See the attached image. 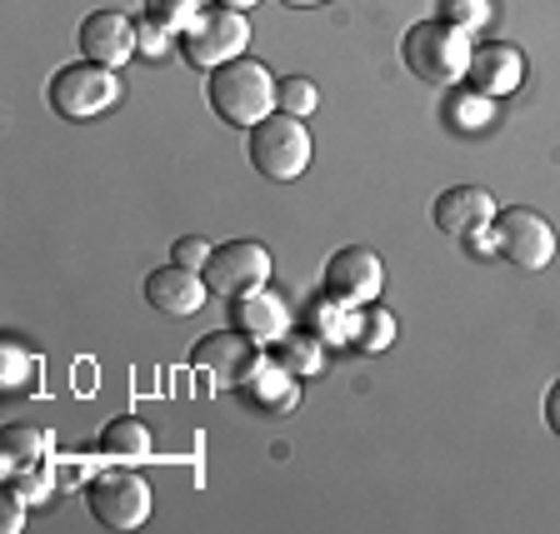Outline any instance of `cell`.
Segmentation results:
<instances>
[{
	"mask_svg": "<svg viewBox=\"0 0 560 534\" xmlns=\"http://www.w3.org/2000/svg\"><path fill=\"white\" fill-rule=\"evenodd\" d=\"M276 91H280V81L256 56H235L206 75L210 110H215V120H225L235 130H250L266 116H276Z\"/></svg>",
	"mask_w": 560,
	"mask_h": 534,
	"instance_id": "6da1fadb",
	"label": "cell"
},
{
	"mask_svg": "<svg viewBox=\"0 0 560 534\" xmlns=\"http://www.w3.org/2000/svg\"><path fill=\"white\" fill-rule=\"evenodd\" d=\"M470 56H476L470 31L441 21V15L416 21L406 35H400V60H406V70L425 85H445V91L460 85L466 81V70H470Z\"/></svg>",
	"mask_w": 560,
	"mask_h": 534,
	"instance_id": "7a4b0ae2",
	"label": "cell"
},
{
	"mask_svg": "<svg viewBox=\"0 0 560 534\" xmlns=\"http://www.w3.org/2000/svg\"><path fill=\"white\" fill-rule=\"evenodd\" d=\"M311 130H305L301 116H285V110H276V116H266L260 126L245 130V161L256 165V175H266V180H276V186H285V180H301L305 170H311Z\"/></svg>",
	"mask_w": 560,
	"mask_h": 534,
	"instance_id": "3957f363",
	"label": "cell"
},
{
	"mask_svg": "<svg viewBox=\"0 0 560 534\" xmlns=\"http://www.w3.org/2000/svg\"><path fill=\"white\" fill-rule=\"evenodd\" d=\"M116 100H120V75L110 66H95V60L60 66L46 81V105L60 120H95Z\"/></svg>",
	"mask_w": 560,
	"mask_h": 534,
	"instance_id": "277c9868",
	"label": "cell"
},
{
	"mask_svg": "<svg viewBox=\"0 0 560 534\" xmlns=\"http://www.w3.org/2000/svg\"><path fill=\"white\" fill-rule=\"evenodd\" d=\"M245 46H250V21H245V11H231V5H206L180 35V56L200 75L245 56Z\"/></svg>",
	"mask_w": 560,
	"mask_h": 534,
	"instance_id": "5b68a950",
	"label": "cell"
},
{
	"mask_svg": "<svg viewBox=\"0 0 560 534\" xmlns=\"http://www.w3.org/2000/svg\"><path fill=\"white\" fill-rule=\"evenodd\" d=\"M556 225L530 205H511L495 215V256L511 260L515 270H546L556 260Z\"/></svg>",
	"mask_w": 560,
	"mask_h": 534,
	"instance_id": "8992f818",
	"label": "cell"
},
{
	"mask_svg": "<svg viewBox=\"0 0 560 534\" xmlns=\"http://www.w3.org/2000/svg\"><path fill=\"white\" fill-rule=\"evenodd\" d=\"M85 505L91 514L105 524V530H140V524L151 520V485L130 470H105L85 485Z\"/></svg>",
	"mask_w": 560,
	"mask_h": 534,
	"instance_id": "52a82bcc",
	"label": "cell"
},
{
	"mask_svg": "<svg viewBox=\"0 0 560 534\" xmlns=\"http://www.w3.org/2000/svg\"><path fill=\"white\" fill-rule=\"evenodd\" d=\"M206 285L210 295H225V300H235V295L245 290H260L270 280V250L260 240H225L210 250L206 260Z\"/></svg>",
	"mask_w": 560,
	"mask_h": 534,
	"instance_id": "ba28073f",
	"label": "cell"
},
{
	"mask_svg": "<svg viewBox=\"0 0 560 534\" xmlns=\"http://www.w3.org/2000/svg\"><path fill=\"white\" fill-rule=\"evenodd\" d=\"M266 360L260 355V345L250 335H241V330H210L206 340H196V349H190V365L196 370H206L210 380L221 384V390H241L250 375H256V365Z\"/></svg>",
	"mask_w": 560,
	"mask_h": 534,
	"instance_id": "9c48e42d",
	"label": "cell"
},
{
	"mask_svg": "<svg viewBox=\"0 0 560 534\" xmlns=\"http://www.w3.org/2000/svg\"><path fill=\"white\" fill-rule=\"evenodd\" d=\"M385 290V260L365 245H346L326 260V295L346 305H371Z\"/></svg>",
	"mask_w": 560,
	"mask_h": 534,
	"instance_id": "30bf717a",
	"label": "cell"
},
{
	"mask_svg": "<svg viewBox=\"0 0 560 534\" xmlns=\"http://www.w3.org/2000/svg\"><path fill=\"white\" fill-rule=\"evenodd\" d=\"M75 40H81V60L120 70L140 50V21H130L120 11H91L75 31Z\"/></svg>",
	"mask_w": 560,
	"mask_h": 534,
	"instance_id": "8fae6325",
	"label": "cell"
},
{
	"mask_svg": "<svg viewBox=\"0 0 560 534\" xmlns=\"http://www.w3.org/2000/svg\"><path fill=\"white\" fill-rule=\"evenodd\" d=\"M495 215H501V205H495V195L480 186H451L435 195L431 205V221L441 235H451V240H466L470 230H486V225H495Z\"/></svg>",
	"mask_w": 560,
	"mask_h": 534,
	"instance_id": "7c38bea8",
	"label": "cell"
},
{
	"mask_svg": "<svg viewBox=\"0 0 560 534\" xmlns=\"http://www.w3.org/2000/svg\"><path fill=\"white\" fill-rule=\"evenodd\" d=\"M210 285L200 270H186V265H161L145 275V305H151L155 315H165V320H186V315H196L200 305H206Z\"/></svg>",
	"mask_w": 560,
	"mask_h": 534,
	"instance_id": "4fadbf2b",
	"label": "cell"
},
{
	"mask_svg": "<svg viewBox=\"0 0 560 534\" xmlns=\"http://www.w3.org/2000/svg\"><path fill=\"white\" fill-rule=\"evenodd\" d=\"M231 325L241 335H250L256 345H276L291 330V310H285V300L270 285H260V290H245L231 300Z\"/></svg>",
	"mask_w": 560,
	"mask_h": 534,
	"instance_id": "5bb4252c",
	"label": "cell"
},
{
	"mask_svg": "<svg viewBox=\"0 0 560 534\" xmlns=\"http://www.w3.org/2000/svg\"><path fill=\"white\" fill-rule=\"evenodd\" d=\"M466 85L486 91L490 100H501V95H515L525 85V56L515 46H501V40H490V46H476L470 56V70H466Z\"/></svg>",
	"mask_w": 560,
	"mask_h": 534,
	"instance_id": "9a60e30c",
	"label": "cell"
},
{
	"mask_svg": "<svg viewBox=\"0 0 560 534\" xmlns=\"http://www.w3.org/2000/svg\"><path fill=\"white\" fill-rule=\"evenodd\" d=\"M301 375H291L285 365L276 360V355H266V360L256 365V375L235 390V395L245 400V405H256V410H266V415H291L295 405H301Z\"/></svg>",
	"mask_w": 560,
	"mask_h": 534,
	"instance_id": "2e32d148",
	"label": "cell"
},
{
	"mask_svg": "<svg viewBox=\"0 0 560 534\" xmlns=\"http://www.w3.org/2000/svg\"><path fill=\"white\" fill-rule=\"evenodd\" d=\"M441 120L451 130H460V135H480L495 120V100L486 91H476V85H451L441 100Z\"/></svg>",
	"mask_w": 560,
	"mask_h": 534,
	"instance_id": "e0dca14e",
	"label": "cell"
},
{
	"mask_svg": "<svg viewBox=\"0 0 560 534\" xmlns=\"http://www.w3.org/2000/svg\"><path fill=\"white\" fill-rule=\"evenodd\" d=\"M326 340L315 335V330H301V325H291L285 335L270 345V355H276L280 365L291 375H315V370H326Z\"/></svg>",
	"mask_w": 560,
	"mask_h": 534,
	"instance_id": "ac0fdd59",
	"label": "cell"
},
{
	"mask_svg": "<svg viewBox=\"0 0 560 534\" xmlns=\"http://www.w3.org/2000/svg\"><path fill=\"white\" fill-rule=\"evenodd\" d=\"M355 320H361V305H346L326 290L311 305V330L326 340V345H355Z\"/></svg>",
	"mask_w": 560,
	"mask_h": 534,
	"instance_id": "d6986e66",
	"label": "cell"
},
{
	"mask_svg": "<svg viewBox=\"0 0 560 534\" xmlns=\"http://www.w3.org/2000/svg\"><path fill=\"white\" fill-rule=\"evenodd\" d=\"M151 450V425L136 415H116L101 430V454H110V460H145Z\"/></svg>",
	"mask_w": 560,
	"mask_h": 534,
	"instance_id": "ffe728a7",
	"label": "cell"
},
{
	"mask_svg": "<svg viewBox=\"0 0 560 534\" xmlns=\"http://www.w3.org/2000/svg\"><path fill=\"white\" fill-rule=\"evenodd\" d=\"M50 454V430H35V425H11L5 430V450H0V470L5 475H21L35 470Z\"/></svg>",
	"mask_w": 560,
	"mask_h": 534,
	"instance_id": "44dd1931",
	"label": "cell"
},
{
	"mask_svg": "<svg viewBox=\"0 0 560 534\" xmlns=\"http://www.w3.org/2000/svg\"><path fill=\"white\" fill-rule=\"evenodd\" d=\"M396 345V315L385 310V305H361V320H355V349L365 355H381V349Z\"/></svg>",
	"mask_w": 560,
	"mask_h": 534,
	"instance_id": "7402d4cb",
	"label": "cell"
},
{
	"mask_svg": "<svg viewBox=\"0 0 560 534\" xmlns=\"http://www.w3.org/2000/svg\"><path fill=\"white\" fill-rule=\"evenodd\" d=\"M206 11L200 0H140V21H151V25H161L165 35H186V25L196 21V15Z\"/></svg>",
	"mask_w": 560,
	"mask_h": 534,
	"instance_id": "603a6c76",
	"label": "cell"
},
{
	"mask_svg": "<svg viewBox=\"0 0 560 534\" xmlns=\"http://www.w3.org/2000/svg\"><path fill=\"white\" fill-rule=\"evenodd\" d=\"M276 110H285V116H315L320 110V91H315L311 75H285L276 91Z\"/></svg>",
	"mask_w": 560,
	"mask_h": 534,
	"instance_id": "cb8c5ba5",
	"label": "cell"
},
{
	"mask_svg": "<svg viewBox=\"0 0 560 534\" xmlns=\"http://www.w3.org/2000/svg\"><path fill=\"white\" fill-rule=\"evenodd\" d=\"M0 380H5V390H25V384L35 380V370H40V360H35L31 349H21L15 340H5V349H0Z\"/></svg>",
	"mask_w": 560,
	"mask_h": 534,
	"instance_id": "d4e9b609",
	"label": "cell"
},
{
	"mask_svg": "<svg viewBox=\"0 0 560 534\" xmlns=\"http://www.w3.org/2000/svg\"><path fill=\"white\" fill-rule=\"evenodd\" d=\"M490 15H495V5H490V0H441V21L460 25V31H470V35L486 31Z\"/></svg>",
	"mask_w": 560,
	"mask_h": 534,
	"instance_id": "484cf974",
	"label": "cell"
},
{
	"mask_svg": "<svg viewBox=\"0 0 560 534\" xmlns=\"http://www.w3.org/2000/svg\"><path fill=\"white\" fill-rule=\"evenodd\" d=\"M210 250H215V245L200 240V235H180V240H175V250H171V260H175V265H186V270H206Z\"/></svg>",
	"mask_w": 560,
	"mask_h": 534,
	"instance_id": "4316f807",
	"label": "cell"
},
{
	"mask_svg": "<svg viewBox=\"0 0 560 534\" xmlns=\"http://www.w3.org/2000/svg\"><path fill=\"white\" fill-rule=\"evenodd\" d=\"M25 505H31V500H25V495H21V489H5V495H0V530H21V524H25Z\"/></svg>",
	"mask_w": 560,
	"mask_h": 534,
	"instance_id": "83f0119b",
	"label": "cell"
},
{
	"mask_svg": "<svg viewBox=\"0 0 560 534\" xmlns=\"http://www.w3.org/2000/svg\"><path fill=\"white\" fill-rule=\"evenodd\" d=\"M171 40H175V35H165L161 25L140 21V56H165V50H171Z\"/></svg>",
	"mask_w": 560,
	"mask_h": 534,
	"instance_id": "f1b7e54d",
	"label": "cell"
},
{
	"mask_svg": "<svg viewBox=\"0 0 560 534\" xmlns=\"http://www.w3.org/2000/svg\"><path fill=\"white\" fill-rule=\"evenodd\" d=\"M460 245H466V256H476V260H490V256H495V225H486V230H470V235H466V240H460Z\"/></svg>",
	"mask_w": 560,
	"mask_h": 534,
	"instance_id": "f546056e",
	"label": "cell"
},
{
	"mask_svg": "<svg viewBox=\"0 0 560 534\" xmlns=\"http://www.w3.org/2000/svg\"><path fill=\"white\" fill-rule=\"evenodd\" d=\"M546 430L560 440V380L546 390Z\"/></svg>",
	"mask_w": 560,
	"mask_h": 534,
	"instance_id": "4dcf8cb0",
	"label": "cell"
},
{
	"mask_svg": "<svg viewBox=\"0 0 560 534\" xmlns=\"http://www.w3.org/2000/svg\"><path fill=\"white\" fill-rule=\"evenodd\" d=\"M215 5H231V11H245V15H250V5H260V0H215Z\"/></svg>",
	"mask_w": 560,
	"mask_h": 534,
	"instance_id": "1f68e13d",
	"label": "cell"
},
{
	"mask_svg": "<svg viewBox=\"0 0 560 534\" xmlns=\"http://www.w3.org/2000/svg\"><path fill=\"white\" fill-rule=\"evenodd\" d=\"M280 5H295V11H311V5H326V0H280Z\"/></svg>",
	"mask_w": 560,
	"mask_h": 534,
	"instance_id": "d6a6232c",
	"label": "cell"
}]
</instances>
